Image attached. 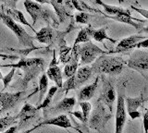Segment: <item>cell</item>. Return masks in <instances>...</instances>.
<instances>
[{
  "label": "cell",
  "mask_w": 148,
  "mask_h": 133,
  "mask_svg": "<svg viewBox=\"0 0 148 133\" xmlns=\"http://www.w3.org/2000/svg\"><path fill=\"white\" fill-rule=\"evenodd\" d=\"M18 123L17 116H7L0 118V133L6 131L8 128Z\"/></svg>",
  "instance_id": "d4e9b609"
},
{
  "label": "cell",
  "mask_w": 148,
  "mask_h": 133,
  "mask_svg": "<svg viewBox=\"0 0 148 133\" xmlns=\"http://www.w3.org/2000/svg\"><path fill=\"white\" fill-rule=\"evenodd\" d=\"M1 2H4V3H7L8 2V0H0Z\"/></svg>",
  "instance_id": "f6af8a7d"
},
{
  "label": "cell",
  "mask_w": 148,
  "mask_h": 133,
  "mask_svg": "<svg viewBox=\"0 0 148 133\" xmlns=\"http://www.w3.org/2000/svg\"><path fill=\"white\" fill-rule=\"evenodd\" d=\"M91 15L89 13L86 12H78L75 15V20L77 23L80 24H87L88 21H89Z\"/></svg>",
  "instance_id": "1f68e13d"
},
{
  "label": "cell",
  "mask_w": 148,
  "mask_h": 133,
  "mask_svg": "<svg viewBox=\"0 0 148 133\" xmlns=\"http://www.w3.org/2000/svg\"><path fill=\"white\" fill-rule=\"evenodd\" d=\"M41 44H50L54 39V31L50 26L44 27L37 31L34 37Z\"/></svg>",
  "instance_id": "44dd1931"
},
{
  "label": "cell",
  "mask_w": 148,
  "mask_h": 133,
  "mask_svg": "<svg viewBox=\"0 0 148 133\" xmlns=\"http://www.w3.org/2000/svg\"><path fill=\"white\" fill-rule=\"evenodd\" d=\"M71 114L73 115L74 117L76 118H78L79 120L82 121V123H86L85 119H84V117H83V114L82 111H76V112H71Z\"/></svg>",
  "instance_id": "d590c367"
},
{
  "label": "cell",
  "mask_w": 148,
  "mask_h": 133,
  "mask_svg": "<svg viewBox=\"0 0 148 133\" xmlns=\"http://www.w3.org/2000/svg\"><path fill=\"white\" fill-rule=\"evenodd\" d=\"M24 7L26 11L29 13L32 20V25L36 24V21L39 19H43L45 21H47L49 24H52L54 27H58V21L53 16L48 10L43 8L41 4L36 3L31 0H24Z\"/></svg>",
  "instance_id": "7a4b0ae2"
},
{
  "label": "cell",
  "mask_w": 148,
  "mask_h": 133,
  "mask_svg": "<svg viewBox=\"0 0 148 133\" xmlns=\"http://www.w3.org/2000/svg\"><path fill=\"white\" fill-rule=\"evenodd\" d=\"M25 91H18V93H0V114L13 108L15 105L23 99Z\"/></svg>",
  "instance_id": "52a82bcc"
},
{
  "label": "cell",
  "mask_w": 148,
  "mask_h": 133,
  "mask_svg": "<svg viewBox=\"0 0 148 133\" xmlns=\"http://www.w3.org/2000/svg\"><path fill=\"white\" fill-rule=\"evenodd\" d=\"M11 1H13L14 3H17V2L18 1V0H11Z\"/></svg>",
  "instance_id": "bcb514c9"
},
{
  "label": "cell",
  "mask_w": 148,
  "mask_h": 133,
  "mask_svg": "<svg viewBox=\"0 0 148 133\" xmlns=\"http://www.w3.org/2000/svg\"><path fill=\"white\" fill-rule=\"evenodd\" d=\"M127 66L141 73L148 70V53L140 50L132 53L127 62Z\"/></svg>",
  "instance_id": "ba28073f"
},
{
  "label": "cell",
  "mask_w": 148,
  "mask_h": 133,
  "mask_svg": "<svg viewBox=\"0 0 148 133\" xmlns=\"http://www.w3.org/2000/svg\"><path fill=\"white\" fill-rule=\"evenodd\" d=\"M8 15L9 17H11L16 22H20V23H21L22 25H26L28 27H30L32 31H35L34 29V27H32L29 23V22L27 21V20L25 19V17H24V15H23V13L21 11L18 10H8ZM35 33H36V31H35Z\"/></svg>",
  "instance_id": "603a6c76"
},
{
  "label": "cell",
  "mask_w": 148,
  "mask_h": 133,
  "mask_svg": "<svg viewBox=\"0 0 148 133\" xmlns=\"http://www.w3.org/2000/svg\"><path fill=\"white\" fill-rule=\"evenodd\" d=\"M118 1L120 3V4H122V3H124V0H118Z\"/></svg>",
  "instance_id": "ee69618b"
},
{
  "label": "cell",
  "mask_w": 148,
  "mask_h": 133,
  "mask_svg": "<svg viewBox=\"0 0 148 133\" xmlns=\"http://www.w3.org/2000/svg\"><path fill=\"white\" fill-rule=\"evenodd\" d=\"M62 91H64L65 94H67L71 90H76L77 89V85H76V81H75V75L69 78V79L63 82V86H62Z\"/></svg>",
  "instance_id": "f1b7e54d"
},
{
  "label": "cell",
  "mask_w": 148,
  "mask_h": 133,
  "mask_svg": "<svg viewBox=\"0 0 148 133\" xmlns=\"http://www.w3.org/2000/svg\"><path fill=\"white\" fill-rule=\"evenodd\" d=\"M92 73H94V71H92V68L91 67L85 66L79 68L75 74V81L77 88H79V87L82 86L84 82L89 80L92 77Z\"/></svg>",
  "instance_id": "ffe728a7"
},
{
  "label": "cell",
  "mask_w": 148,
  "mask_h": 133,
  "mask_svg": "<svg viewBox=\"0 0 148 133\" xmlns=\"http://www.w3.org/2000/svg\"><path fill=\"white\" fill-rule=\"evenodd\" d=\"M146 37L142 35H132L130 37H126L122 40H120L119 44L116 46L114 52L115 53H121V52H126L128 50H131L135 48L136 44L140 43L141 41L145 40Z\"/></svg>",
  "instance_id": "5bb4252c"
},
{
  "label": "cell",
  "mask_w": 148,
  "mask_h": 133,
  "mask_svg": "<svg viewBox=\"0 0 148 133\" xmlns=\"http://www.w3.org/2000/svg\"><path fill=\"white\" fill-rule=\"evenodd\" d=\"M0 20L3 21V23L6 25L8 29H10L14 34L17 36V38L22 46L24 47H34V39L32 35L25 31V29L22 26L18 25L17 22L14 20L11 17H9L8 14L0 13Z\"/></svg>",
  "instance_id": "3957f363"
},
{
  "label": "cell",
  "mask_w": 148,
  "mask_h": 133,
  "mask_svg": "<svg viewBox=\"0 0 148 133\" xmlns=\"http://www.w3.org/2000/svg\"><path fill=\"white\" fill-rule=\"evenodd\" d=\"M36 128H38V127H37V125H36V126H34V128H30V130H25V131H23L22 133H32L34 130H35Z\"/></svg>",
  "instance_id": "60d3db41"
},
{
  "label": "cell",
  "mask_w": 148,
  "mask_h": 133,
  "mask_svg": "<svg viewBox=\"0 0 148 133\" xmlns=\"http://www.w3.org/2000/svg\"><path fill=\"white\" fill-rule=\"evenodd\" d=\"M14 75H15V68H11V70L9 71V72L8 73V74L3 78V80H3V84H4L3 90H6V89H7V87L8 86V84L11 82V80H12V79H13Z\"/></svg>",
  "instance_id": "d6a6232c"
},
{
  "label": "cell",
  "mask_w": 148,
  "mask_h": 133,
  "mask_svg": "<svg viewBox=\"0 0 148 133\" xmlns=\"http://www.w3.org/2000/svg\"><path fill=\"white\" fill-rule=\"evenodd\" d=\"M125 61L121 57L109 56H100L92 64V68L94 73L108 75H119L122 72L125 67Z\"/></svg>",
  "instance_id": "6da1fadb"
},
{
  "label": "cell",
  "mask_w": 148,
  "mask_h": 133,
  "mask_svg": "<svg viewBox=\"0 0 148 133\" xmlns=\"http://www.w3.org/2000/svg\"><path fill=\"white\" fill-rule=\"evenodd\" d=\"M80 106L82 108V112L83 114V117H84L85 121L87 122L89 120V117H90V114H91V109H92V105L89 102H80Z\"/></svg>",
  "instance_id": "4dcf8cb0"
},
{
  "label": "cell",
  "mask_w": 148,
  "mask_h": 133,
  "mask_svg": "<svg viewBox=\"0 0 148 133\" xmlns=\"http://www.w3.org/2000/svg\"><path fill=\"white\" fill-rule=\"evenodd\" d=\"M143 103H145V98H143V95L135 98H132V97L125 98V104L127 106V111L130 117L132 119H136L141 117V114L138 111V109L142 106V104Z\"/></svg>",
  "instance_id": "4fadbf2b"
},
{
  "label": "cell",
  "mask_w": 148,
  "mask_h": 133,
  "mask_svg": "<svg viewBox=\"0 0 148 133\" xmlns=\"http://www.w3.org/2000/svg\"><path fill=\"white\" fill-rule=\"evenodd\" d=\"M99 82V77H96L94 82H92L91 84L84 86L78 91V100L80 102H85V101L91 100L95 93V91L98 87Z\"/></svg>",
  "instance_id": "e0dca14e"
},
{
  "label": "cell",
  "mask_w": 148,
  "mask_h": 133,
  "mask_svg": "<svg viewBox=\"0 0 148 133\" xmlns=\"http://www.w3.org/2000/svg\"><path fill=\"white\" fill-rule=\"evenodd\" d=\"M125 98L123 94L119 91L117 96V107H116V124L115 133H122L125 122H126L127 113L125 109Z\"/></svg>",
  "instance_id": "8992f818"
},
{
  "label": "cell",
  "mask_w": 148,
  "mask_h": 133,
  "mask_svg": "<svg viewBox=\"0 0 148 133\" xmlns=\"http://www.w3.org/2000/svg\"><path fill=\"white\" fill-rule=\"evenodd\" d=\"M132 10H134L136 12H138L139 14H141L143 17H145V19L148 20V10H145V8H137L135 6H132L131 7Z\"/></svg>",
  "instance_id": "836d02e7"
},
{
  "label": "cell",
  "mask_w": 148,
  "mask_h": 133,
  "mask_svg": "<svg viewBox=\"0 0 148 133\" xmlns=\"http://www.w3.org/2000/svg\"><path fill=\"white\" fill-rule=\"evenodd\" d=\"M45 125H51V126H57L59 128H74L72 127L71 120L68 117L67 115L65 114H61L58 115V117H52V118H48L45 119V121L39 123L37 127L40 128L42 126H45Z\"/></svg>",
  "instance_id": "9a60e30c"
},
{
  "label": "cell",
  "mask_w": 148,
  "mask_h": 133,
  "mask_svg": "<svg viewBox=\"0 0 148 133\" xmlns=\"http://www.w3.org/2000/svg\"><path fill=\"white\" fill-rule=\"evenodd\" d=\"M143 130H145V133H148V107L146 109L145 113L143 114Z\"/></svg>",
  "instance_id": "e575fe53"
},
{
  "label": "cell",
  "mask_w": 148,
  "mask_h": 133,
  "mask_svg": "<svg viewBox=\"0 0 148 133\" xmlns=\"http://www.w3.org/2000/svg\"><path fill=\"white\" fill-rule=\"evenodd\" d=\"M58 86H52V87H51V88L47 91V94H46V97L45 98V100L43 101V102H42V104L40 105H38V106H37L38 110H40V109H45V108L49 106V104H51V102H52V100H53L54 95L58 91Z\"/></svg>",
  "instance_id": "4316f807"
},
{
  "label": "cell",
  "mask_w": 148,
  "mask_h": 133,
  "mask_svg": "<svg viewBox=\"0 0 148 133\" xmlns=\"http://www.w3.org/2000/svg\"><path fill=\"white\" fill-rule=\"evenodd\" d=\"M3 75H2V73H1V71H0V80H3Z\"/></svg>",
  "instance_id": "7bdbcfd3"
},
{
  "label": "cell",
  "mask_w": 148,
  "mask_h": 133,
  "mask_svg": "<svg viewBox=\"0 0 148 133\" xmlns=\"http://www.w3.org/2000/svg\"><path fill=\"white\" fill-rule=\"evenodd\" d=\"M45 61L43 58L32 57V58H21L17 64H10V65H0V67L4 68H21L23 70H30L34 68H42L44 67Z\"/></svg>",
  "instance_id": "30bf717a"
},
{
  "label": "cell",
  "mask_w": 148,
  "mask_h": 133,
  "mask_svg": "<svg viewBox=\"0 0 148 133\" xmlns=\"http://www.w3.org/2000/svg\"><path fill=\"white\" fill-rule=\"evenodd\" d=\"M140 33H148V26L146 27H143V28L139 31Z\"/></svg>",
  "instance_id": "b9f144b4"
},
{
  "label": "cell",
  "mask_w": 148,
  "mask_h": 133,
  "mask_svg": "<svg viewBox=\"0 0 148 133\" xmlns=\"http://www.w3.org/2000/svg\"><path fill=\"white\" fill-rule=\"evenodd\" d=\"M88 33H89L90 37L94 38L96 42H104L105 40H108L111 43H116V40L110 38L109 36L106 33V28H101V29H98V30H95L92 29L91 26H88L86 28Z\"/></svg>",
  "instance_id": "d6986e66"
},
{
  "label": "cell",
  "mask_w": 148,
  "mask_h": 133,
  "mask_svg": "<svg viewBox=\"0 0 148 133\" xmlns=\"http://www.w3.org/2000/svg\"><path fill=\"white\" fill-rule=\"evenodd\" d=\"M95 3L98 4L99 6H101L102 8H103L104 10L106 11V13L108 15L116 16V15H119V14H124V13L130 12V10H125V8H123L111 6V5H108V4H106L105 2L102 1V0H95Z\"/></svg>",
  "instance_id": "7402d4cb"
},
{
  "label": "cell",
  "mask_w": 148,
  "mask_h": 133,
  "mask_svg": "<svg viewBox=\"0 0 148 133\" xmlns=\"http://www.w3.org/2000/svg\"><path fill=\"white\" fill-rule=\"evenodd\" d=\"M117 96L118 94H116L114 86L110 83V81L105 80L103 78V90H102V93L98 100L108 106V111L110 113L113 110V104L116 99H117Z\"/></svg>",
  "instance_id": "9c48e42d"
},
{
  "label": "cell",
  "mask_w": 148,
  "mask_h": 133,
  "mask_svg": "<svg viewBox=\"0 0 148 133\" xmlns=\"http://www.w3.org/2000/svg\"><path fill=\"white\" fill-rule=\"evenodd\" d=\"M76 104V99L74 97H65L59 103H58L54 107L50 108L48 112L57 114V113H71L73 107Z\"/></svg>",
  "instance_id": "2e32d148"
},
{
  "label": "cell",
  "mask_w": 148,
  "mask_h": 133,
  "mask_svg": "<svg viewBox=\"0 0 148 133\" xmlns=\"http://www.w3.org/2000/svg\"><path fill=\"white\" fill-rule=\"evenodd\" d=\"M46 75H47L48 79H50L51 80H53L55 82L56 86H58V88H62L63 77H62L61 70H60L59 67L58 66V61H57V58H56L55 51L53 54V59L47 68V71H46Z\"/></svg>",
  "instance_id": "8fae6325"
},
{
  "label": "cell",
  "mask_w": 148,
  "mask_h": 133,
  "mask_svg": "<svg viewBox=\"0 0 148 133\" xmlns=\"http://www.w3.org/2000/svg\"><path fill=\"white\" fill-rule=\"evenodd\" d=\"M34 1L39 4H50V0H34Z\"/></svg>",
  "instance_id": "ab89813d"
},
{
  "label": "cell",
  "mask_w": 148,
  "mask_h": 133,
  "mask_svg": "<svg viewBox=\"0 0 148 133\" xmlns=\"http://www.w3.org/2000/svg\"><path fill=\"white\" fill-rule=\"evenodd\" d=\"M135 48H138V49H140V48H148V38H145V40L141 41L140 43H138L136 44Z\"/></svg>",
  "instance_id": "8d00e7d4"
},
{
  "label": "cell",
  "mask_w": 148,
  "mask_h": 133,
  "mask_svg": "<svg viewBox=\"0 0 148 133\" xmlns=\"http://www.w3.org/2000/svg\"><path fill=\"white\" fill-rule=\"evenodd\" d=\"M90 42V35L88 33V31L86 30V28L84 29H81L80 31L78 33V35L74 41L73 45H78L79 44H84V43H88Z\"/></svg>",
  "instance_id": "83f0119b"
},
{
  "label": "cell",
  "mask_w": 148,
  "mask_h": 133,
  "mask_svg": "<svg viewBox=\"0 0 148 133\" xmlns=\"http://www.w3.org/2000/svg\"><path fill=\"white\" fill-rule=\"evenodd\" d=\"M50 4L55 8V11L58 16L59 20L61 22L65 20L67 17V12L63 6V0H50Z\"/></svg>",
  "instance_id": "484cf974"
},
{
  "label": "cell",
  "mask_w": 148,
  "mask_h": 133,
  "mask_svg": "<svg viewBox=\"0 0 148 133\" xmlns=\"http://www.w3.org/2000/svg\"><path fill=\"white\" fill-rule=\"evenodd\" d=\"M0 58L9 59V60H15V59H18V57L17 56H10V55H5V54L0 53Z\"/></svg>",
  "instance_id": "74e56055"
},
{
  "label": "cell",
  "mask_w": 148,
  "mask_h": 133,
  "mask_svg": "<svg viewBox=\"0 0 148 133\" xmlns=\"http://www.w3.org/2000/svg\"><path fill=\"white\" fill-rule=\"evenodd\" d=\"M106 17L108 18V19L113 20H116V21L122 22V23H125V24H129V25L134 27V28L138 31H140L143 28L141 23H136V21L137 22H143V20L132 18L131 15V12L124 13V14H119V15H116V16H106Z\"/></svg>",
  "instance_id": "ac0fdd59"
},
{
  "label": "cell",
  "mask_w": 148,
  "mask_h": 133,
  "mask_svg": "<svg viewBox=\"0 0 148 133\" xmlns=\"http://www.w3.org/2000/svg\"><path fill=\"white\" fill-rule=\"evenodd\" d=\"M105 54H106V52H105L104 50H102L92 42H88L82 47H80L81 65L83 66L91 64L95 60L96 57L103 56Z\"/></svg>",
  "instance_id": "5b68a950"
},
{
  "label": "cell",
  "mask_w": 148,
  "mask_h": 133,
  "mask_svg": "<svg viewBox=\"0 0 148 133\" xmlns=\"http://www.w3.org/2000/svg\"><path fill=\"white\" fill-rule=\"evenodd\" d=\"M47 88H48V77L46 75V73H44L39 79V88H38L39 99H38V103H37L38 105H40L42 102L44 101V96L46 93V91H47Z\"/></svg>",
  "instance_id": "cb8c5ba5"
},
{
  "label": "cell",
  "mask_w": 148,
  "mask_h": 133,
  "mask_svg": "<svg viewBox=\"0 0 148 133\" xmlns=\"http://www.w3.org/2000/svg\"><path fill=\"white\" fill-rule=\"evenodd\" d=\"M17 130H18V127L17 126H12L9 128H8L6 131H4L3 133H16Z\"/></svg>",
  "instance_id": "f35d334b"
},
{
  "label": "cell",
  "mask_w": 148,
  "mask_h": 133,
  "mask_svg": "<svg viewBox=\"0 0 148 133\" xmlns=\"http://www.w3.org/2000/svg\"><path fill=\"white\" fill-rule=\"evenodd\" d=\"M71 52L72 49L71 47L65 46V45L61 46V48H60V60H61L62 63H69V61L71 58Z\"/></svg>",
  "instance_id": "f546056e"
},
{
  "label": "cell",
  "mask_w": 148,
  "mask_h": 133,
  "mask_svg": "<svg viewBox=\"0 0 148 133\" xmlns=\"http://www.w3.org/2000/svg\"><path fill=\"white\" fill-rule=\"evenodd\" d=\"M38 111L39 110L37 107L32 105L31 104L26 103L21 108V112L17 115L18 120V127H23L29 123L30 120H32V118L36 117Z\"/></svg>",
  "instance_id": "7c38bea8"
},
{
  "label": "cell",
  "mask_w": 148,
  "mask_h": 133,
  "mask_svg": "<svg viewBox=\"0 0 148 133\" xmlns=\"http://www.w3.org/2000/svg\"><path fill=\"white\" fill-rule=\"evenodd\" d=\"M111 117V113L106 110L105 104L101 101H97L96 106L92 112L89 120V126L92 130L101 131L106 127V123Z\"/></svg>",
  "instance_id": "277c9868"
}]
</instances>
